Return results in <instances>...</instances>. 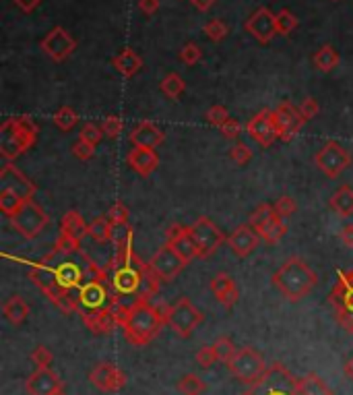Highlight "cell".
I'll return each mask as SVG.
<instances>
[{
    "instance_id": "cell-54",
    "label": "cell",
    "mask_w": 353,
    "mask_h": 395,
    "mask_svg": "<svg viewBox=\"0 0 353 395\" xmlns=\"http://www.w3.org/2000/svg\"><path fill=\"white\" fill-rule=\"evenodd\" d=\"M93 153H95V147L91 145V143H85V141H77L74 145H72V155L77 157V160H81V162H87V160H91L93 157Z\"/></svg>"
},
{
    "instance_id": "cell-59",
    "label": "cell",
    "mask_w": 353,
    "mask_h": 395,
    "mask_svg": "<svg viewBox=\"0 0 353 395\" xmlns=\"http://www.w3.org/2000/svg\"><path fill=\"white\" fill-rule=\"evenodd\" d=\"M14 2V6H19L23 12H33L39 4H41V0H12Z\"/></svg>"
},
{
    "instance_id": "cell-60",
    "label": "cell",
    "mask_w": 353,
    "mask_h": 395,
    "mask_svg": "<svg viewBox=\"0 0 353 395\" xmlns=\"http://www.w3.org/2000/svg\"><path fill=\"white\" fill-rule=\"evenodd\" d=\"M190 2H192V6H194V8H199L201 12H207V10H209V8H211L217 0H190Z\"/></svg>"
},
{
    "instance_id": "cell-61",
    "label": "cell",
    "mask_w": 353,
    "mask_h": 395,
    "mask_svg": "<svg viewBox=\"0 0 353 395\" xmlns=\"http://www.w3.org/2000/svg\"><path fill=\"white\" fill-rule=\"evenodd\" d=\"M343 373H345V375H347V377H350V379L353 381V356L350 358V360H347V363H345V367H343Z\"/></svg>"
},
{
    "instance_id": "cell-58",
    "label": "cell",
    "mask_w": 353,
    "mask_h": 395,
    "mask_svg": "<svg viewBox=\"0 0 353 395\" xmlns=\"http://www.w3.org/2000/svg\"><path fill=\"white\" fill-rule=\"evenodd\" d=\"M139 8L145 15H155L159 10V0H139Z\"/></svg>"
},
{
    "instance_id": "cell-15",
    "label": "cell",
    "mask_w": 353,
    "mask_h": 395,
    "mask_svg": "<svg viewBox=\"0 0 353 395\" xmlns=\"http://www.w3.org/2000/svg\"><path fill=\"white\" fill-rule=\"evenodd\" d=\"M273 120L277 126V135L281 141L290 143L304 126V118L300 114V108H296L292 102H283L273 110Z\"/></svg>"
},
{
    "instance_id": "cell-23",
    "label": "cell",
    "mask_w": 353,
    "mask_h": 395,
    "mask_svg": "<svg viewBox=\"0 0 353 395\" xmlns=\"http://www.w3.org/2000/svg\"><path fill=\"white\" fill-rule=\"evenodd\" d=\"M259 242H261V234L250 226V224H242V226H238L234 232H232V236L228 238V244H230V249L234 251V255H238V257H248V255H252L254 253V249L259 247Z\"/></svg>"
},
{
    "instance_id": "cell-29",
    "label": "cell",
    "mask_w": 353,
    "mask_h": 395,
    "mask_svg": "<svg viewBox=\"0 0 353 395\" xmlns=\"http://www.w3.org/2000/svg\"><path fill=\"white\" fill-rule=\"evenodd\" d=\"M112 64L116 66V70H118L122 77L130 79V77H134V75L143 68V58H141L134 50L124 48L120 54H116V56L112 58Z\"/></svg>"
},
{
    "instance_id": "cell-1",
    "label": "cell",
    "mask_w": 353,
    "mask_h": 395,
    "mask_svg": "<svg viewBox=\"0 0 353 395\" xmlns=\"http://www.w3.org/2000/svg\"><path fill=\"white\" fill-rule=\"evenodd\" d=\"M101 269L103 267L91 261L81 249L66 253L54 247L43 259L31 265L29 280L64 315H72L79 313L77 290Z\"/></svg>"
},
{
    "instance_id": "cell-30",
    "label": "cell",
    "mask_w": 353,
    "mask_h": 395,
    "mask_svg": "<svg viewBox=\"0 0 353 395\" xmlns=\"http://www.w3.org/2000/svg\"><path fill=\"white\" fill-rule=\"evenodd\" d=\"M2 313H4V317H6L8 323H12L14 327H19V325H23L25 319L29 317V305H27V300H25L23 296L14 294V296H10V298L2 305Z\"/></svg>"
},
{
    "instance_id": "cell-38",
    "label": "cell",
    "mask_w": 353,
    "mask_h": 395,
    "mask_svg": "<svg viewBox=\"0 0 353 395\" xmlns=\"http://www.w3.org/2000/svg\"><path fill=\"white\" fill-rule=\"evenodd\" d=\"M77 122H79V114H77L70 106H62V108H58V110L54 112V124H56L60 131H64V133L72 131V128L77 126Z\"/></svg>"
},
{
    "instance_id": "cell-34",
    "label": "cell",
    "mask_w": 353,
    "mask_h": 395,
    "mask_svg": "<svg viewBox=\"0 0 353 395\" xmlns=\"http://www.w3.org/2000/svg\"><path fill=\"white\" fill-rule=\"evenodd\" d=\"M159 89H161V93H163L168 99H178V97L184 93L186 83H184V79H182L178 73H170V75H165V77L161 79Z\"/></svg>"
},
{
    "instance_id": "cell-51",
    "label": "cell",
    "mask_w": 353,
    "mask_h": 395,
    "mask_svg": "<svg viewBox=\"0 0 353 395\" xmlns=\"http://www.w3.org/2000/svg\"><path fill=\"white\" fill-rule=\"evenodd\" d=\"M54 360V354L46 348V346H37L33 352H31V363L37 367V369H50Z\"/></svg>"
},
{
    "instance_id": "cell-26",
    "label": "cell",
    "mask_w": 353,
    "mask_h": 395,
    "mask_svg": "<svg viewBox=\"0 0 353 395\" xmlns=\"http://www.w3.org/2000/svg\"><path fill=\"white\" fill-rule=\"evenodd\" d=\"M83 325L93 334V336H110L114 331L116 317L112 309H101V311H91V313H83L81 315Z\"/></svg>"
},
{
    "instance_id": "cell-3",
    "label": "cell",
    "mask_w": 353,
    "mask_h": 395,
    "mask_svg": "<svg viewBox=\"0 0 353 395\" xmlns=\"http://www.w3.org/2000/svg\"><path fill=\"white\" fill-rule=\"evenodd\" d=\"M168 311H170V307H163V305L137 302L132 307L130 317L122 325L124 340L134 348L147 346L149 342H153L159 336L161 327L168 325Z\"/></svg>"
},
{
    "instance_id": "cell-19",
    "label": "cell",
    "mask_w": 353,
    "mask_h": 395,
    "mask_svg": "<svg viewBox=\"0 0 353 395\" xmlns=\"http://www.w3.org/2000/svg\"><path fill=\"white\" fill-rule=\"evenodd\" d=\"M246 131L263 147H271L279 139L277 126L273 120V110H261L256 116H252L250 122L246 124Z\"/></svg>"
},
{
    "instance_id": "cell-7",
    "label": "cell",
    "mask_w": 353,
    "mask_h": 395,
    "mask_svg": "<svg viewBox=\"0 0 353 395\" xmlns=\"http://www.w3.org/2000/svg\"><path fill=\"white\" fill-rule=\"evenodd\" d=\"M329 305L337 323L353 334V269H341L337 273V282L329 292Z\"/></svg>"
},
{
    "instance_id": "cell-25",
    "label": "cell",
    "mask_w": 353,
    "mask_h": 395,
    "mask_svg": "<svg viewBox=\"0 0 353 395\" xmlns=\"http://www.w3.org/2000/svg\"><path fill=\"white\" fill-rule=\"evenodd\" d=\"M165 141V133L155 124V122H149V120H143L139 122L132 133H130V143L134 147H149V149H155L157 145H161Z\"/></svg>"
},
{
    "instance_id": "cell-62",
    "label": "cell",
    "mask_w": 353,
    "mask_h": 395,
    "mask_svg": "<svg viewBox=\"0 0 353 395\" xmlns=\"http://www.w3.org/2000/svg\"><path fill=\"white\" fill-rule=\"evenodd\" d=\"M54 395H66V392L62 389V392H58V394H54Z\"/></svg>"
},
{
    "instance_id": "cell-12",
    "label": "cell",
    "mask_w": 353,
    "mask_h": 395,
    "mask_svg": "<svg viewBox=\"0 0 353 395\" xmlns=\"http://www.w3.org/2000/svg\"><path fill=\"white\" fill-rule=\"evenodd\" d=\"M188 230H190V236H192V240H194V244H196V249H199V259L211 257V255L228 240L225 234L221 232V228L215 226L209 218H199V220H194V222L188 226Z\"/></svg>"
},
{
    "instance_id": "cell-18",
    "label": "cell",
    "mask_w": 353,
    "mask_h": 395,
    "mask_svg": "<svg viewBox=\"0 0 353 395\" xmlns=\"http://www.w3.org/2000/svg\"><path fill=\"white\" fill-rule=\"evenodd\" d=\"M89 381L95 389L103 392V394H116L120 389H124L126 385V375L112 363H99L91 373H89Z\"/></svg>"
},
{
    "instance_id": "cell-4",
    "label": "cell",
    "mask_w": 353,
    "mask_h": 395,
    "mask_svg": "<svg viewBox=\"0 0 353 395\" xmlns=\"http://www.w3.org/2000/svg\"><path fill=\"white\" fill-rule=\"evenodd\" d=\"M319 284L316 271L300 257H290L273 273V286L292 302L306 298Z\"/></svg>"
},
{
    "instance_id": "cell-24",
    "label": "cell",
    "mask_w": 353,
    "mask_h": 395,
    "mask_svg": "<svg viewBox=\"0 0 353 395\" xmlns=\"http://www.w3.org/2000/svg\"><path fill=\"white\" fill-rule=\"evenodd\" d=\"M126 164L130 166V170H134L139 176H149L157 170L159 166V155L155 153V149L149 147H134L128 151L126 155Z\"/></svg>"
},
{
    "instance_id": "cell-5",
    "label": "cell",
    "mask_w": 353,
    "mask_h": 395,
    "mask_svg": "<svg viewBox=\"0 0 353 395\" xmlns=\"http://www.w3.org/2000/svg\"><path fill=\"white\" fill-rule=\"evenodd\" d=\"M37 124L29 116H12L0 126V155L6 162L29 151L37 141Z\"/></svg>"
},
{
    "instance_id": "cell-31",
    "label": "cell",
    "mask_w": 353,
    "mask_h": 395,
    "mask_svg": "<svg viewBox=\"0 0 353 395\" xmlns=\"http://www.w3.org/2000/svg\"><path fill=\"white\" fill-rule=\"evenodd\" d=\"M331 209L339 215V218H350L353 215V189L350 184H341L335 195L329 201Z\"/></svg>"
},
{
    "instance_id": "cell-9",
    "label": "cell",
    "mask_w": 353,
    "mask_h": 395,
    "mask_svg": "<svg viewBox=\"0 0 353 395\" xmlns=\"http://www.w3.org/2000/svg\"><path fill=\"white\" fill-rule=\"evenodd\" d=\"M203 321H205L203 311H199V309L192 305V300L186 298V296L178 298V300L170 307V311H168V325H170L172 331H174L178 338H182V340H188V338L196 331V327H199Z\"/></svg>"
},
{
    "instance_id": "cell-52",
    "label": "cell",
    "mask_w": 353,
    "mask_h": 395,
    "mask_svg": "<svg viewBox=\"0 0 353 395\" xmlns=\"http://www.w3.org/2000/svg\"><path fill=\"white\" fill-rule=\"evenodd\" d=\"M128 209H126V205L124 203H114L112 207H110V211L105 213V218L112 222V226H116V224H128Z\"/></svg>"
},
{
    "instance_id": "cell-16",
    "label": "cell",
    "mask_w": 353,
    "mask_h": 395,
    "mask_svg": "<svg viewBox=\"0 0 353 395\" xmlns=\"http://www.w3.org/2000/svg\"><path fill=\"white\" fill-rule=\"evenodd\" d=\"M149 265H151V269L157 273V278H159L161 282H172V280H176V278L182 273V269H184L188 263H186L170 244H163V247L151 257Z\"/></svg>"
},
{
    "instance_id": "cell-44",
    "label": "cell",
    "mask_w": 353,
    "mask_h": 395,
    "mask_svg": "<svg viewBox=\"0 0 353 395\" xmlns=\"http://www.w3.org/2000/svg\"><path fill=\"white\" fill-rule=\"evenodd\" d=\"M275 21H277V33H281V35H290L294 29H298V17L290 8H281L277 12Z\"/></svg>"
},
{
    "instance_id": "cell-56",
    "label": "cell",
    "mask_w": 353,
    "mask_h": 395,
    "mask_svg": "<svg viewBox=\"0 0 353 395\" xmlns=\"http://www.w3.org/2000/svg\"><path fill=\"white\" fill-rule=\"evenodd\" d=\"M219 131H221V135H223L225 139H238V137L242 135V124H240V120L230 118L228 122H223V124L219 126Z\"/></svg>"
},
{
    "instance_id": "cell-40",
    "label": "cell",
    "mask_w": 353,
    "mask_h": 395,
    "mask_svg": "<svg viewBox=\"0 0 353 395\" xmlns=\"http://www.w3.org/2000/svg\"><path fill=\"white\" fill-rule=\"evenodd\" d=\"M285 234H288V224L277 215V218L261 232V238H263L265 242H269V244H277Z\"/></svg>"
},
{
    "instance_id": "cell-47",
    "label": "cell",
    "mask_w": 353,
    "mask_h": 395,
    "mask_svg": "<svg viewBox=\"0 0 353 395\" xmlns=\"http://www.w3.org/2000/svg\"><path fill=\"white\" fill-rule=\"evenodd\" d=\"M273 209H275V213H277L281 220H288V218H292V215L296 213L298 205H296V201H294L292 197L283 195V197H279V199L273 203Z\"/></svg>"
},
{
    "instance_id": "cell-37",
    "label": "cell",
    "mask_w": 353,
    "mask_h": 395,
    "mask_svg": "<svg viewBox=\"0 0 353 395\" xmlns=\"http://www.w3.org/2000/svg\"><path fill=\"white\" fill-rule=\"evenodd\" d=\"M178 392L182 395H203L207 392V383L199 375L188 373L178 381Z\"/></svg>"
},
{
    "instance_id": "cell-49",
    "label": "cell",
    "mask_w": 353,
    "mask_h": 395,
    "mask_svg": "<svg viewBox=\"0 0 353 395\" xmlns=\"http://www.w3.org/2000/svg\"><path fill=\"white\" fill-rule=\"evenodd\" d=\"M122 128H124V120L120 116H105L103 122H101V131L110 139H116L122 133Z\"/></svg>"
},
{
    "instance_id": "cell-36",
    "label": "cell",
    "mask_w": 353,
    "mask_h": 395,
    "mask_svg": "<svg viewBox=\"0 0 353 395\" xmlns=\"http://www.w3.org/2000/svg\"><path fill=\"white\" fill-rule=\"evenodd\" d=\"M275 218H277V213H275L273 205H271V203H263V205H259V207L252 211V215H250V226L261 234Z\"/></svg>"
},
{
    "instance_id": "cell-45",
    "label": "cell",
    "mask_w": 353,
    "mask_h": 395,
    "mask_svg": "<svg viewBox=\"0 0 353 395\" xmlns=\"http://www.w3.org/2000/svg\"><path fill=\"white\" fill-rule=\"evenodd\" d=\"M180 60H182L186 66H194V64H199V62L203 60V50H201V46L194 44V41L184 44L182 50H180Z\"/></svg>"
},
{
    "instance_id": "cell-17",
    "label": "cell",
    "mask_w": 353,
    "mask_h": 395,
    "mask_svg": "<svg viewBox=\"0 0 353 395\" xmlns=\"http://www.w3.org/2000/svg\"><path fill=\"white\" fill-rule=\"evenodd\" d=\"M275 12L269 6H261L256 8L244 23L246 31L259 39L261 44H269L275 35H277V21H275Z\"/></svg>"
},
{
    "instance_id": "cell-21",
    "label": "cell",
    "mask_w": 353,
    "mask_h": 395,
    "mask_svg": "<svg viewBox=\"0 0 353 395\" xmlns=\"http://www.w3.org/2000/svg\"><path fill=\"white\" fill-rule=\"evenodd\" d=\"M165 244H170L186 263H190L192 259L199 257V249L190 236V230L188 226H182V224H172L168 230H165Z\"/></svg>"
},
{
    "instance_id": "cell-43",
    "label": "cell",
    "mask_w": 353,
    "mask_h": 395,
    "mask_svg": "<svg viewBox=\"0 0 353 395\" xmlns=\"http://www.w3.org/2000/svg\"><path fill=\"white\" fill-rule=\"evenodd\" d=\"M213 350H215V356H217V363H223V365H228L234 356H236V352H238V348L234 346V342L230 340V338H219L215 344H213Z\"/></svg>"
},
{
    "instance_id": "cell-39",
    "label": "cell",
    "mask_w": 353,
    "mask_h": 395,
    "mask_svg": "<svg viewBox=\"0 0 353 395\" xmlns=\"http://www.w3.org/2000/svg\"><path fill=\"white\" fill-rule=\"evenodd\" d=\"M23 199L17 195V193H12V191H8V189H2L0 191V211L10 220L21 207H23Z\"/></svg>"
},
{
    "instance_id": "cell-27",
    "label": "cell",
    "mask_w": 353,
    "mask_h": 395,
    "mask_svg": "<svg viewBox=\"0 0 353 395\" xmlns=\"http://www.w3.org/2000/svg\"><path fill=\"white\" fill-rule=\"evenodd\" d=\"M211 292L215 294V298L223 307H234L240 300V290H238L234 278L228 276V273H217L211 280Z\"/></svg>"
},
{
    "instance_id": "cell-11",
    "label": "cell",
    "mask_w": 353,
    "mask_h": 395,
    "mask_svg": "<svg viewBox=\"0 0 353 395\" xmlns=\"http://www.w3.org/2000/svg\"><path fill=\"white\" fill-rule=\"evenodd\" d=\"M50 218L46 215V211L41 209L39 203H35L33 199L31 201H25L23 207L10 218V226L27 240H33L35 236L41 234V230L48 226Z\"/></svg>"
},
{
    "instance_id": "cell-41",
    "label": "cell",
    "mask_w": 353,
    "mask_h": 395,
    "mask_svg": "<svg viewBox=\"0 0 353 395\" xmlns=\"http://www.w3.org/2000/svg\"><path fill=\"white\" fill-rule=\"evenodd\" d=\"M134 240V230L130 224H116L112 230V244L114 249H124L128 244H132Z\"/></svg>"
},
{
    "instance_id": "cell-10",
    "label": "cell",
    "mask_w": 353,
    "mask_h": 395,
    "mask_svg": "<svg viewBox=\"0 0 353 395\" xmlns=\"http://www.w3.org/2000/svg\"><path fill=\"white\" fill-rule=\"evenodd\" d=\"M230 373L244 385H254L265 373H267V363L261 352L254 348H240L236 356L225 365Z\"/></svg>"
},
{
    "instance_id": "cell-33",
    "label": "cell",
    "mask_w": 353,
    "mask_h": 395,
    "mask_svg": "<svg viewBox=\"0 0 353 395\" xmlns=\"http://www.w3.org/2000/svg\"><path fill=\"white\" fill-rule=\"evenodd\" d=\"M298 394L300 395H333V392L329 389V385L314 373L302 377L298 381Z\"/></svg>"
},
{
    "instance_id": "cell-22",
    "label": "cell",
    "mask_w": 353,
    "mask_h": 395,
    "mask_svg": "<svg viewBox=\"0 0 353 395\" xmlns=\"http://www.w3.org/2000/svg\"><path fill=\"white\" fill-rule=\"evenodd\" d=\"M25 389L29 395H54L62 392L64 385L52 369H37L25 381Z\"/></svg>"
},
{
    "instance_id": "cell-35",
    "label": "cell",
    "mask_w": 353,
    "mask_h": 395,
    "mask_svg": "<svg viewBox=\"0 0 353 395\" xmlns=\"http://www.w3.org/2000/svg\"><path fill=\"white\" fill-rule=\"evenodd\" d=\"M112 230H114V226H112V222L108 218H97V220H93L89 224L87 236L93 238L99 244H105V242H112Z\"/></svg>"
},
{
    "instance_id": "cell-8",
    "label": "cell",
    "mask_w": 353,
    "mask_h": 395,
    "mask_svg": "<svg viewBox=\"0 0 353 395\" xmlns=\"http://www.w3.org/2000/svg\"><path fill=\"white\" fill-rule=\"evenodd\" d=\"M298 381L281 363H273L267 373L248 387V392L240 395H300Z\"/></svg>"
},
{
    "instance_id": "cell-57",
    "label": "cell",
    "mask_w": 353,
    "mask_h": 395,
    "mask_svg": "<svg viewBox=\"0 0 353 395\" xmlns=\"http://www.w3.org/2000/svg\"><path fill=\"white\" fill-rule=\"evenodd\" d=\"M339 240L343 242V247L353 249V224H347V226L341 228V232H339Z\"/></svg>"
},
{
    "instance_id": "cell-55",
    "label": "cell",
    "mask_w": 353,
    "mask_h": 395,
    "mask_svg": "<svg viewBox=\"0 0 353 395\" xmlns=\"http://www.w3.org/2000/svg\"><path fill=\"white\" fill-rule=\"evenodd\" d=\"M196 363H199L201 369H211V367L217 363V356H215L213 346H205V348H201L199 354H196Z\"/></svg>"
},
{
    "instance_id": "cell-50",
    "label": "cell",
    "mask_w": 353,
    "mask_h": 395,
    "mask_svg": "<svg viewBox=\"0 0 353 395\" xmlns=\"http://www.w3.org/2000/svg\"><path fill=\"white\" fill-rule=\"evenodd\" d=\"M230 157H232V162H234V164H238V166H244V164H248V162L252 160V151H250V147H248L246 143L238 141V143L232 147V151H230Z\"/></svg>"
},
{
    "instance_id": "cell-13",
    "label": "cell",
    "mask_w": 353,
    "mask_h": 395,
    "mask_svg": "<svg viewBox=\"0 0 353 395\" xmlns=\"http://www.w3.org/2000/svg\"><path fill=\"white\" fill-rule=\"evenodd\" d=\"M314 164L319 166L321 172H325L329 178L341 176L350 166H352V153L339 143V141H329L323 145V149L314 155Z\"/></svg>"
},
{
    "instance_id": "cell-14",
    "label": "cell",
    "mask_w": 353,
    "mask_h": 395,
    "mask_svg": "<svg viewBox=\"0 0 353 395\" xmlns=\"http://www.w3.org/2000/svg\"><path fill=\"white\" fill-rule=\"evenodd\" d=\"M39 48L43 50L46 56H50L52 60L56 62H62L66 60L74 48H77V39L60 25H56L54 29H50V33H46L39 41Z\"/></svg>"
},
{
    "instance_id": "cell-46",
    "label": "cell",
    "mask_w": 353,
    "mask_h": 395,
    "mask_svg": "<svg viewBox=\"0 0 353 395\" xmlns=\"http://www.w3.org/2000/svg\"><path fill=\"white\" fill-rule=\"evenodd\" d=\"M101 137H103V131H101V126H97L95 122H87V124L81 128V133H79V139L85 141V143H91L93 147H97V145L101 143Z\"/></svg>"
},
{
    "instance_id": "cell-20",
    "label": "cell",
    "mask_w": 353,
    "mask_h": 395,
    "mask_svg": "<svg viewBox=\"0 0 353 395\" xmlns=\"http://www.w3.org/2000/svg\"><path fill=\"white\" fill-rule=\"evenodd\" d=\"M0 182H2V189H8V191L17 193L23 201H31L35 197V184L10 162L2 166Z\"/></svg>"
},
{
    "instance_id": "cell-32",
    "label": "cell",
    "mask_w": 353,
    "mask_h": 395,
    "mask_svg": "<svg viewBox=\"0 0 353 395\" xmlns=\"http://www.w3.org/2000/svg\"><path fill=\"white\" fill-rule=\"evenodd\" d=\"M312 62H314V66H316L319 70H323V73H331L333 68L339 66L341 56H339V52H337L333 46H323V48L312 56Z\"/></svg>"
},
{
    "instance_id": "cell-6",
    "label": "cell",
    "mask_w": 353,
    "mask_h": 395,
    "mask_svg": "<svg viewBox=\"0 0 353 395\" xmlns=\"http://www.w3.org/2000/svg\"><path fill=\"white\" fill-rule=\"evenodd\" d=\"M77 300H79V315L91 313V311H101V309H112L116 305V294L110 286L105 267L77 290Z\"/></svg>"
},
{
    "instance_id": "cell-48",
    "label": "cell",
    "mask_w": 353,
    "mask_h": 395,
    "mask_svg": "<svg viewBox=\"0 0 353 395\" xmlns=\"http://www.w3.org/2000/svg\"><path fill=\"white\" fill-rule=\"evenodd\" d=\"M205 118H207V122H209V124H213V126H221V124H223V122H228L232 116H230V112H228V108H225V106L217 104V106H211V108L207 110Z\"/></svg>"
},
{
    "instance_id": "cell-42",
    "label": "cell",
    "mask_w": 353,
    "mask_h": 395,
    "mask_svg": "<svg viewBox=\"0 0 353 395\" xmlns=\"http://www.w3.org/2000/svg\"><path fill=\"white\" fill-rule=\"evenodd\" d=\"M203 33H205L211 41H223V39L228 37L230 29H228L225 21H221V19H211V21H207V23L203 25Z\"/></svg>"
},
{
    "instance_id": "cell-53",
    "label": "cell",
    "mask_w": 353,
    "mask_h": 395,
    "mask_svg": "<svg viewBox=\"0 0 353 395\" xmlns=\"http://www.w3.org/2000/svg\"><path fill=\"white\" fill-rule=\"evenodd\" d=\"M319 112H321V106H319V102H316L314 97H306V99L300 104V114H302V118H304L306 122L312 120V118H316Z\"/></svg>"
},
{
    "instance_id": "cell-2",
    "label": "cell",
    "mask_w": 353,
    "mask_h": 395,
    "mask_svg": "<svg viewBox=\"0 0 353 395\" xmlns=\"http://www.w3.org/2000/svg\"><path fill=\"white\" fill-rule=\"evenodd\" d=\"M110 286L116 294V302H151L157 296L161 280L145 263L132 249V244L124 249H114V257L105 265Z\"/></svg>"
},
{
    "instance_id": "cell-28",
    "label": "cell",
    "mask_w": 353,
    "mask_h": 395,
    "mask_svg": "<svg viewBox=\"0 0 353 395\" xmlns=\"http://www.w3.org/2000/svg\"><path fill=\"white\" fill-rule=\"evenodd\" d=\"M87 232H89V224H85V220H83V215L79 211L70 209V211H66L62 215V220H60V236L70 238V240L81 244V240L87 236Z\"/></svg>"
}]
</instances>
